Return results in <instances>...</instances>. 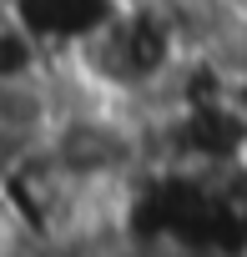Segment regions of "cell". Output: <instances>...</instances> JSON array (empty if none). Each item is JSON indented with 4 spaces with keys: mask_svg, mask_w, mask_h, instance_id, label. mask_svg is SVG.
Segmentation results:
<instances>
[{
    "mask_svg": "<svg viewBox=\"0 0 247 257\" xmlns=\"http://www.w3.org/2000/svg\"><path fill=\"white\" fill-rule=\"evenodd\" d=\"M121 0H11V11L21 16V26L36 36V46L51 56H76Z\"/></svg>",
    "mask_w": 247,
    "mask_h": 257,
    "instance_id": "cell-1",
    "label": "cell"
},
{
    "mask_svg": "<svg viewBox=\"0 0 247 257\" xmlns=\"http://www.w3.org/2000/svg\"><path fill=\"white\" fill-rule=\"evenodd\" d=\"M51 132V96L41 76L0 81V172H11L26 152H36Z\"/></svg>",
    "mask_w": 247,
    "mask_h": 257,
    "instance_id": "cell-2",
    "label": "cell"
}]
</instances>
